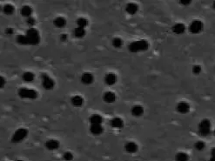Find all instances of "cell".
<instances>
[{
	"instance_id": "obj_2",
	"label": "cell",
	"mask_w": 215,
	"mask_h": 161,
	"mask_svg": "<svg viewBox=\"0 0 215 161\" xmlns=\"http://www.w3.org/2000/svg\"><path fill=\"white\" fill-rule=\"evenodd\" d=\"M19 96L22 98H25V99H35L37 98V91L33 89H30V88H20L18 91Z\"/></svg>"
},
{
	"instance_id": "obj_17",
	"label": "cell",
	"mask_w": 215,
	"mask_h": 161,
	"mask_svg": "<svg viewBox=\"0 0 215 161\" xmlns=\"http://www.w3.org/2000/svg\"><path fill=\"white\" fill-rule=\"evenodd\" d=\"M138 9H139L138 5L136 4H133V3L127 4L126 7H125V11L130 15H134L136 12H138Z\"/></svg>"
},
{
	"instance_id": "obj_6",
	"label": "cell",
	"mask_w": 215,
	"mask_h": 161,
	"mask_svg": "<svg viewBox=\"0 0 215 161\" xmlns=\"http://www.w3.org/2000/svg\"><path fill=\"white\" fill-rule=\"evenodd\" d=\"M41 80H42V85L45 90H51L55 85L54 80L51 78L49 75H47L45 73L42 74Z\"/></svg>"
},
{
	"instance_id": "obj_13",
	"label": "cell",
	"mask_w": 215,
	"mask_h": 161,
	"mask_svg": "<svg viewBox=\"0 0 215 161\" xmlns=\"http://www.w3.org/2000/svg\"><path fill=\"white\" fill-rule=\"evenodd\" d=\"M71 102H72V106H76V107H80V106H82L83 104H84V99H83V98H82L81 96L76 95L73 96V97L72 98Z\"/></svg>"
},
{
	"instance_id": "obj_19",
	"label": "cell",
	"mask_w": 215,
	"mask_h": 161,
	"mask_svg": "<svg viewBox=\"0 0 215 161\" xmlns=\"http://www.w3.org/2000/svg\"><path fill=\"white\" fill-rule=\"evenodd\" d=\"M111 125L113 128H116V129H120L122 128L124 125L123 120H121L120 118H113L111 120Z\"/></svg>"
},
{
	"instance_id": "obj_29",
	"label": "cell",
	"mask_w": 215,
	"mask_h": 161,
	"mask_svg": "<svg viewBox=\"0 0 215 161\" xmlns=\"http://www.w3.org/2000/svg\"><path fill=\"white\" fill-rule=\"evenodd\" d=\"M122 45H123V41H122L121 38H114L112 39V45H113L114 47L119 48Z\"/></svg>"
},
{
	"instance_id": "obj_20",
	"label": "cell",
	"mask_w": 215,
	"mask_h": 161,
	"mask_svg": "<svg viewBox=\"0 0 215 161\" xmlns=\"http://www.w3.org/2000/svg\"><path fill=\"white\" fill-rule=\"evenodd\" d=\"M185 30V27L182 23L175 24L172 27V31L176 34H182V33H184Z\"/></svg>"
},
{
	"instance_id": "obj_10",
	"label": "cell",
	"mask_w": 215,
	"mask_h": 161,
	"mask_svg": "<svg viewBox=\"0 0 215 161\" xmlns=\"http://www.w3.org/2000/svg\"><path fill=\"white\" fill-rule=\"evenodd\" d=\"M117 80V76H116V74H114V73H108V74H106L105 77H104V82H105L106 84H108V85H113L114 84H116Z\"/></svg>"
},
{
	"instance_id": "obj_24",
	"label": "cell",
	"mask_w": 215,
	"mask_h": 161,
	"mask_svg": "<svg viewBox=\"0 0 215 161\" xmlns=\"http://www.w3.org/2000/svg\"><path fill=\"white\" fill-rule=\"evenodd\" d=\"M125 150H126L127 152L133 153V152H137V150H138V145H137L134 142L126 143V145H125Z\"/></svg>"
},
{
	"instance_id": "obj_25",
	"label": "cell",
	"mask_w": 215,
	"mask_h": 161,
	"mask_svg": "<svg viewBox=\"0 0 215 161\" xmlns=\"http://www.w3.org/2000/svg\"><path fill=\"white\" fill-rule=\"evenodd\" d=\"M2 11H3V12H4L5 15H12L13 12H14V11H15V9H14L12 5L7 4V5H5L4 7L2 8Z\"/></svg>"
},
{
	"instance_id": "obj_5",
	"label": "cell",
	"mask_w": 215,
	"mask_h": 161,
	"mask_svg": "<svg viewBox=\"0 0 215 161\" xmlns=\"http://www.w3.org/2000/svg\"><path fill=\"white\" fill-rule=\"evenodd\" d=\"M199 132L201 136H207L211 132V122L205 119L199 125Z\"/></svg>"
},
{
	"instance_id": "obj_34",
	"label": "cell",
	"mask_w": 215,
	"mask_h": 161,
	"mask_svg": "<svg viewBox=\"0 0 215 161\" xmlns=\"http://www.w3.org/2000/svg\"><path fill=\"white\" fill-rule=\"evenodd\" d=\"M5 84H6L5 78H4L3 76H0V89L4 88L5 86Z\"/></svg>"
},
{
	"instance_id": "obj_35",
	"label": "cell",
	"mask_w": 215,
	"mask_h": 161,
	"mask_svg": "<svg viewBox=\"0 0 215 161\" xmlns=\"http://www.w3.org/2000/svg\"><path fill=\"white\" fill-rule=\"evenodd\" d=\"M210 161H215V148L212 149V157Z\"/></svg>"
},
{
	"instance_id": "obj_40",
	"label": "cell",
	"mask_w": 215,
	"mask_h": 161,
	"mask_svg": "<svg viewBox=\"0 0 215 161\" xmlns=\"http://www.w3.org/2000/svg\"><path fill=\"white\" fill-rule=\"evenodd\" d=\"M2 11V8H1V6H0V12Z\"/></svg>"
},
{
	"instance_id": "obj_4",
	"label": "cell",
	"mask_w": 215,
	"mask_h": 161,
	"mask_svg": "<svg viewBox=\"0 0 215 161\" xmlns=\"http://www.w3.org/2000/svg\"><path fill=\"white\" fill-rule=\"evenodd\" d=\"M28 135V130L25 128H19L13 133L12 141L13 143H19L23 141Z\"/></svg>"
},
{
	"instance_id": "obj_31",
	"label": "cell",
	"mask_w": 215,
	"mask_h": 161,
	"mask_svg": "<svg viewBox=\"0 0 215 161\" xmlns=\"http://www.w3.org/2000/svg\"><path fill=\"white\" fill-rule=\"evenodd\" d=\"M195 147H196L197 150L201 151V150L204 149V147H205V144H204V142H202V141H199V142H197V143L195 144Z\"/></svg>"
},
{
	"instance_id": "obj_22",
	"label": "cell",
	"mask_w": 215,
	"mask_h": 161,
	"mask_svg": "<svg viewBox=\"0 0 215 161\" xmlns=\"http://www.w3.org/2000/svg\"><path fill=\"white\" fill-rule=\"evenodd\" d=\"M22 78H23V80L25 81V82L31 83V82H32V81L34 80V78H35V75H34V73H33V72H25L23 73Z\"/></svg>"
},
{
	"instance_id": "obj_38",
	"label": "cell",
	"mask_w": 215,
	"mask_h": 161,
	"mask_svg": "<svg viewBox=\"0 0 215 161\" xmlns=\"http://www.w3.org/2000/svg\"><path fill=\"white\" fill-rule=\"evenodd\" d=\"M180 3L185 5H189L191 3V1H180Z\"/></svg>"
},
{
	"instance_id": "obj_18",
	"label": "cell",
	"mask_w": 215,
	"mask_h": 161,
	"mask_svg": "<svg viewBox=\"0 0 215 161\" xmlns=\"http://www.w3.org/2000/svg\"><path fill=\"white\" fill-rule=\"evenodd\" d=\"M103 126L101 125H91L90 131L93 135H99L103 132Z\"/></svg>"
},
{
	"instance_id": "obj_42",
	"label": "cell",
	"mask_w": 215,
	"mask_h": 161,
	"mask_svg": "<svg viewBox=\"0 0 215 161\" xmlns=\"http://www.w3.org/2000/svg\"><path fill=\"white\" fill-rule=\"evenodd\" d=\"M214 134H215V130H214Z\"/></svg>"
},
{
	"instance_id": "obj_15",
	"label": "cell",
	"mask_w": 215,
	"mask_h": 161,
	"mask_svg": "<svg viewBox=\"0 0 215 161\" xmlns=\"http://www.w3.org/2000/svg\"><path fill=\"white\" fill-rule=\"evenodd\" d=\"M53 24L55 25L57 28H63L66 24V20L65 18L63 17H57L53 20Z\"/></svg>"
},
{
	"instance_id": "obj_36",
	"label": "cell",
	"mask_w": 215,
	"mask_h": 161,
	"mask_svg": "<svg viewBox=\"0 0 215 161\" xmlns=\"http://www.w3.org/2000/svg\"><path fill=\"white\" fill-rule=\"evenodd\" d=\"M13 31H14V30H13L12 28H7L6 30H5V32H6V34H9V35L12 34Z\"/></svg>"
},
{
	"instance_id": "obj_7",
	"label": "cell",
	"mask_w": 215,
	"mask_h": 161,
	"mask_svg": "<svg viewBox=\"0 0 215 161\" xmlns=\"http://www.w3.org/2000/svg\"><path fill=\"white\" fill-rule=\"evenodd\" d=\"M203 30V23L199 20H195L192 22L189 25V30L193 34L199 33Z\"/></svg>"
},
{
	"instance_id": "obj_16",
	"label": "cell",
	"mask_w": 215,
	"mask_h": 161,
	"mask_svg": "<svg viewBox=\"0 0 215 161\" xmlns=\"http://www.w3.org/2000/svg\"><path fill=\"white\" fill-rule=\"evenodd\" d=\"M103 99L106 103H112L116 100V95L111 91H106L103 96Z\"/></svg>"
},
{
	"instance_id": "obj_37",
	"label": "cell",
	"mask_w": 215,
	"mask_h": 161,
	"mask_svg": "<svg viewBox=\"0 0 215 161\" xmlns=\"http://www.w3.org/2000/svg\"><path fill=\"white\" fill-rule=\"evenodd\" d=\"M60 39H61V41H66V40H67V35H66V34H63V35H61Z\"/></svg>"
},
{
	"instance_id": "obj_32",
	"label": "cell",
	"mask_w": 215,
	"mask_h": 161,
	"mask_svg": "<svg viewBox=\"0 0 215 161\" xmlns=\"http://www.w3.org/2000/svg\"><path fill=\"white\" fill-rule=\"evenodd\" d=\"M192 72L196 75L199 74L201 72V67L199 66H194L192 67Z\"/></svg>"
},
{
	"instance_id": "obj_28",
	"label": "cell",
	"mask_w": 215,
	"mask_h": 161,
	"mask_svg": "<svg viewBox=\"0 0 215 161\" xmlns=\"http://www.w3.org/2000/svg\"><path fill=\"white\" fill-rule=\"evenodd\" d=\"M176 160L177 161H187L188 160V156L186 153L184 152H179L176 156Z\"/></svg>"
},
{
	"instance_id": "obj_23",
	"label": "cell",
	"mask_w": 215,
	"mask_h": 161,
	"mask_svg": "<svg viewBox=\"0 0 215 161\" xmlns=\"http://www.w3.org/2000/svg\"><path fill=\"white\" fill-rule=\"evenodd\" d=\"M17 42L20 45H31V40L26 35H19L17 37Z\"/></svg>"
},
{
	"instance_id": "obj_14",
	"label": "cell",
	"mask_w": 215,
	"mask_h": 161,
	"mask_svg": "<svg viewBox=\"0 0 215 161\" xmlns=\"http://www.w3.org/2000/svg\"><path fill=\"white\" fill-rule=\"evenodd\" d=\"M89 121L91 125H101L103 119L99 114H92L89 119Z\"/></svg>"
},
{
	"instance_id": "obj_41",
	"label": "cell",
	"mask_w": 215,
	"mask_h": 161,
	"mask_svg": "<svg viewBox=\"0 0 215 161\" xmlns=\"http://www.w3.org/2000/svg\"><path fill=\"white\" fill-rule=\"evenodd\" d=\"M17 161H23V160H21V159H18V160H17Z\"/></svg>"
},
{
	"instance_id": "obj_26",
	"label": "cell",
	"mask_w": 215,
	"mask_h": 161,
	"mask_svg": "<svg viewBox=\"0 0 215 161\" xmlns=\"http://www.w3.org/2000/svg\"><path fill=\"white\" fill-rule=\"evenodd\" d=\"M73 33L74 36L76 37V38H81L85 37V35H86V29L80 28V27H76V28L74 29Z\"/></svg>"
},
{
	"instance_id": "obj_11",
	"label": "cell",
	"mask_w": 215,
	"mask_h": 161,
	"mask_svg": "<svg viewBox=\"0 0 215 161\" xmlns=\"http://www.w3.org/2000/svg\"><path fill=\"white\" fill-rule=\"evenodd\" d=\"M177 110L178 113L182 114H185L187 113H189L190 111V106L186 103V102H180L178 103V105L177 106Z\"/></svg>"
},
{
	"instance_id": "obj_33",
	"label": "cell",
	"mask_w": 215,
	"mask_h": 161,
	"mask_svg": "<svg viewBox=\"0 0 215 161\" xmlns=\"http://www.w3.org/2000/svg\"><path fill=\"white\" fill-rule=\"evenodd\" d=\"M64 159L65 160H72L73 159V155L70 152H67L64 154Z\"/></svg>"
},
{
	"instance_id": "obj_1",
	"label": "cell",
	"mask_w": 215,
	"mask_h": 161,
	"mask_svg": "<svg viewBox=\"0 0 215 161\" xmlns=\"http://www.w3.org/2000/svg\"><path fill=\"white\" fill-rule=\"evenodd\" d=\"M149 47V44L146 40H138V41L132 42L128 45V50L131 52H145Z\"/></svg>"
},
{
	"instance_id": "obj_39",
	"label": "cell",
	"mask_w": 215,
	"mask_h": 161,
	"mask_svg": "<svg viewBox=\"0 0 215 161\" xmlns=\"http://www.w3.org/2000/svg\"><path fill=\"white\" fill-rule=\"evenodd\" d=\"M213 7H214V9H215V2L213 3Z\"/></svg>"
},
{
	"instance_id": "obj_27",
	"label": "cell",
	"mask_w": 215,
	"mask_h": 161,
	"mask_svg": "<svg viewBox=\"0 0 215 161\" xmlns=\"http://www.w3.org/2000/svg\"><path fill=\"white\" fill-rule=\"evenodd\" d=\"M77 25H78V27L84 28V29H85L86 26L88 25V21H87V19L85 18H78V20H77Z\"/></svg>"
},
{
	"instance_id": "obj_30",
	"label": "cell",
	"mask_w": 215,
	"mask_h": 161,
	"mask_svg": "<svg viewBox=\"0 0 215 161\" xmlns=\"http://www.w3.org/2000/svg\"><path fill=\"white\" fill-rule=\"evenodd\" d=\"M26 23H27V24H28V25L30 26V28H31V27H32V26L35 24L36 20H35V18H33L32 17H30V18H28L26 19Z\"/></svg>"
},
{
	"instance_id": "obj_3",
	"label": "cell",
	"mask_w": 215,
	"mask_h": 161,
	"mask_svg": "<svg viewBox=\"0 0 215 161\" xmlns=\"http://www.w3.org/2000/svg\"><path fill=\"white\" fill-rule=\"evenodd\" d=\"M26 36L29 38V39L31 40V45H37L40 42V35L39 32L37 29H35L34 27H31L28 30H26Z\"/></svg>"
},
{
	"instance_id": "obj_12",
	"label": "cell",
	"mask_w": 215,
	"mask_h": 161,
	"mask_svg": "<svg viewBox=\"0 0 215 161\" xmlns=\"http://www.w3.org/2000/svg\"><path fill=\"white\" fill-rule=\"evenodd\" d=\"M32 12H33L32 8L30 5H24L21 8V10H20V13L22 14V16L26 18L31 17Z\"/></svg>"
},
{
	"instance_id": "obj_9",
	"label": "cell",
	"mask_w": 215,
	"mask_h": 161,
	"mask_svg": "<svg viewBox=\"0 0 215 161\" xmlns=\"http://www.w3.org/2000/svg\"><path fill=\"white\" fill-rule=\"evenodd\" d=\"M93 80H94V78L92 73L90 72H85L81 76V82L84 84H91L93 82Z\"/></svg>"
},
{
	"instance_id": "obj_8",
	"label": "cell",
	"mask_w": 215,
	"mask_h": 161,
	"mask_svg": "<svg viewBox=\"0 0 215 161\" xmlns=\"http://www.w3.org/2000/svg\"><path fill=\"white\" fill-rule=\"evenodd\" d=\"M45 147L50 151H54L59 147V142L56 139H48L45 142Z\"/></svg>"
},
{
	"instance_id": "obj_21",
	"label": "cell",
	"mask_w": 215,
	"mask_h": 161,
	"mask_svg": "<svg viewBox=\"0 0 215 161\" xmlns=\"http://www.w3.org/2000/svg\"><path fill=\"white\" fill-rule=\"evenodd\" d=\"M131 113L134 117H139L144 113V108L142 107L141 106H134L132 108Z\"/></svg>"
}]
</instances>
